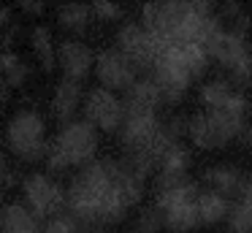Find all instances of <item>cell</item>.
Masks as SVG:
<instances>
[{
	"label": "cell",
	"mask_w": 252,
	"mask_h": 233,
	"mask_svg": "<svg viewBox=\"0 0 252 233\" xmlns=\"http://www.w3.org/2000/svg\"><path fill=\"white\" fill-rule=\"evenodd\" d=\"M198 195H201V187H198L195 179H187L185 184H179V187L168 190V193H158L155 195V206H158L160 211H171L176 209V206H185V203H198Z\"/></svg>",
	"instance_id": "cell-17"
},
{
	"label": "cell",
	"mask_w": 252,
	"mask_h": 233,
	"mask_svg": "<svg viewBox=\"0 0 252 233\" xmlns=\"http://www.w3.org/2000/svg\"><path fill=\"white\" fill-rule=\"evenodd\" d=\"M225 222H228V233H252V200L239 198Z\"/></svg>",
	"instance_id": "cell-23"
},
{
	"label": "cell",
	"mask_w": 252,
	"mask_h": 233,
	"mask_svg": "<svg viewBox=\"0 0 252 233\" xmlns=\"http://www.w3.org/2000/svg\"><path fill=\"white\" fill-rule=\"evenodd\" d=\"M198 225H201L198 203H185V206H176V209L165 211V228L171 233H190Z\"/></svg>",
	"instance_id": "cell-20"
},
{
	"label": "cell",
	"mask_w": 252,
	"mask_h": 233,
	"mask_svg": "<svg viewBox=\"0 0 252 233\" xmlns=\"http://www.w3.org/2000/svg\"><path fill=\"white\" fill-rule=\"evenodd\" d=\"M236 87L230 79H214V81H206V84L201 87V92H198V98H201V103L209 108H222L225 103L230 100V98L236 95Z\"/></svg>",
	"instance_id": "cell-21"
},
{
	"label": "cell",
	"mask_w": 252,
	"mask_h": 233,
	"mask_svg": "<svg viewBox=\"0 0 252 233\" xmlns=\"http://www.w3.org/2000/svg\"><path fill=\"white\" fill-rule=\"evenodd\" d=\"M22 195H25V206L38 220L68 211V193L57 182H52L46 173H28L22 179Z\"/></svg>",
	"instance_id": "cell-3"
},
{
	"label": "cell",
	"mask_w": 252,
	"mask_h": 233,
	"mask_svg": "<svg viewBox=\"0 0 252 233\" xmlns=\"http://www.w3.org/2000/svg\"><path fill=\"white\" fill-rule=\"evenodd\" d=\"M203 179H206L209 184H212V190H217L220 195H225V198H230V195H244V187H247V176L244 171H241L239 166H212L206 168V173H203Z\"/></svg>",
	"instance_id": "cell-12"
},
{
	"label": "cell",
	"mask_w": 252,
	"mask_h": 233,
	"mask_svg": "<svg viewBox=\"0 0 252 233\" xmlns=\"http://www.w3.org/2000/svg\"><path fill=\"white\" fill-rule=\"evenodd\" d=\"M130 233H147V231H138V228H133V231Z\"/></svg>",
	"instance_id": "cell-37"
},
{
	"label": "cell",
	"mask_w": 252,
	"mask_h": 233,
	"mask_svg": "<svg viewBox=\"0 0 252 233\" xmlns=\"http://www.w3.org/2000/svg\"><path fill=\"white\" fill-rule=\"evenodd\" d=\"M28 79H30V65L22 60L17 68H11L6 76H3V87H22Z\"/></svg>",
	"instance_id": "cell-29"
},
{
	"label": "cell",
	"mask_w": 252,
	"mask_h": 233,
	"mask_svg": "<svg viewBox=\"0 0 252 233\" xmlns=\"http://www.w3.org/2000/svg\"><path fill=\"white\" fill-rule=\"evenodd\" d=\"M182 57H185L187 68L192 70V76H201L209 68V52L201 43H182Z\"/></svg>",
	"instance_id": "cell-24"
},
{
	"label": "cell",
	"mask_w": 252,
	"mask_h": 233,
	"mask_svg": "<svg viewBox=\"0 0 252 233\" xmlns=\"http://www.w3.org/2000/svg\"><path fill=\"white\" fill-rule=\"evenodd\" d=\"M117 49L138 65V70H152L160 57V46L155 35L144 30L141 22H125L117 30Z\"/></svg>",
	"instance_id": "cell-7"
},
{
	"label": "cell",
	"mask_w": 252,
	"mask_h": 233,
	"mask_svg": "<svg viewBox=\"0 0 252 233\" xmlns=\"http://www.w3.org/2000/svg\"><path fill=\"white\" fill-rule=\"evenodd\" d=\"M6 176H8V173H6V155L0 152V184L6 182Z\"/></svg>",
	"instance_id": "cell-35"
},
{
	"label": "cell",
	"mask_w": 252,
	"mask_h": 233,
	"mask_svg": "<svg viewBox=\"0 0 252 233\" xmlns=\"http://www.w3.org/2000/svg\"><path fill=\"white\" fill-rule=\"evenodd\" d=\"M19 63H22V57H19L14 49H8V52H0V73H3V76H6L11 68H17Z\"/></svg>",
	"instance_id": "cell-30"
},
{
	"label": "cell",
	"mask_w": 252,
	"mask_h": 233,
	"mask_svg": "<svg viewBox=\"0 0 252 233\" xmlns=\"http://www.w3.org/2000/svg\"><path fill=\"white\" fill-rule=\"evenodd\" d=\"M0 233H44V225L25 203H8L0 209Z\"/></svg>",
	"instance_id": "cell-13"
},
{
	"label": "cell",
	"mask_w": 252,
	"mask_h": 233,
	"mask_svg": "<svg viewBox=\"0 0 252 233\" xmlns=\"http://www.w3.org/2000/svg\"><path fill=\"white\" fill-rule=\"evenodd\" d=\"M30 43H33L35 54H38V63L46 73H52L57 65V52H55V43H52V30L46 25H35L30 30Z\"/></svg>",
	"instance_id": "cell-19"
},
{
	"label": "cell",
	"mask_w": 252,
	"mask_h": 233,
	"mask_svg": "<svg viewBox=\"0 0 252 233\" xmlns=\"http://www.w3.org/2000/svg\"><path fill=\"white\" fill-rule=\"evenodd\" d=\"M122 103H125L127 117H149V114H158V106L163 103V95H160V87L152 79H138L125 92Z\"/></svg>",
	"instance_id": "cell-11"
},
{
	"label": "cell",
	"mask_w": 252,
	"mask_h": 233,
	"mask_svg": "<svg viewBox=\"0 0 252 233\" xmlns=\"http://www.w3.org/2000/svg\"><path fill=\"white\" fill-rule=\"evenodd\" d=\"M206 52H209V57H214L220 65H222V68H228V73L244 57H250V54H252L250 46H247V38L230 33L228 27H222V30H220L217 35L206 43Z\"/></svg>",
	"instance_id": "cell-10"
},
{
	"label": "cell",
	"mask_w": 252,
	"mask_h": 233,
	"mask_svg": "<svg viewBox=\"0 0 252 233\" xmlns=\"http://www.w3.org/2000/svg\"><path fill=\"white\" fill-rule=\"evenodd\" d=\"M163 133L168 135L171 141H176V144H179L182 135L190 133V119L182 117V114H174L171 119H165V122H163Z\"/></svg>",
	"instance_id": "cell-27"
},
{
	"label": "cell",
	"mask_w": 252,
	"mask_h": 233,
	"mask_svg": "<svg viewBox=\"0 0 252 233\" xmlns=\"http://www.w3.org/2000/svg\"><path fill=\"white\" fill-rule=\"evenodd\" d=\"M230 209H233V203H230L225 195H220L217 190H201V195H198V211H201V225H217V222L228 220Z\"/></svg>",
	"instance_id": "cell-15"
},
{
	"label": "cell",
	"mask_w": 252,
	"mask_h": 233,
	"mask_svg": "<svg viewBox=\"0 0 252 233\" xmlns=\"http://www.w3.org/2000/svg\"><path fill=\"white\" fill-rule=\"evenodd\" d=\"M82 111H84V119L90 125H98L103 133H120L125 119H127L125 103L111 90H106V87H93L84 95Z\"/></svg>",
	"instance_id": "cell-4"
},
{
	"label": "cell",
	"mask_w": 252,
	"mask_h": 233,
	"mask_svg": "<svg viewBox=\"0 0 252 233\" xmlns=\"http://www.w3.org/2000/svg\"><path fill=\"white\" fill-rule=\"evenodd\" d=\"M106 228L100 220H82L79 222V233H106Z\"/></svg>",
	"instance_id": "cell-32"
},
{
	"label": "cell",
	"mask_w": 252,
	"mask_h": 233,
	"mask_svg": "<svg viewBox=\"0 0 252 233\" xmlns=\"http://www.w3.org/2000/svg\"><path fill=\"white\" fill-rule=\"evenodd\" d=\"M95 76H98L100 87H106V90L127 92L138 81V65L127 54H122L117 46H109L100 49L98 57H95Z\"/></svg>",
	"instance_id": "cell-6"
},
{
	"label": "cell",
	"mask_w": 252,
	"mask_h": 233,
	"mask_svg": "<svg viewBox=\"0 0 252 233\" xmlns=\"http://www.w3.org/2000/svg\"><path fill=\"white\" fill-rule=\"evenodd\" d=\"M19 35H22V27H19V25H11V27H8V30L3 33V38H0V41H3V52H8V49L17 43Z\"/></svg>",
	"instance_id": "cell-31"
},
{
	"label": "cell",
	"mask_w": 252,
	"mask_h": 233,
	"mask_svg": "<svg viewBox=\"0 0 252 233\" xmlns=\"http://www.w3.org/2000/svg\"><path fill=\"white\" fill-rule=\"evenodd\" d=\"M241 198H247V200H252V173L247 176V187H244V195Z\"/></svg>",
	"instance_id": "cell-36"
},
{
	"label": "cell",
	"mask_w": 252,
	"mask_h": 233,
	"mask_svg": "<svg viewBox=\"0 0 252 233\" xmlns=\"http://www.w3.org/2000/svg\"><path fill=\"white\" fill-rule=\"evenodd\" d=\"M95 57L98 54L87 46L84 41H76V38H65L57 46V63L63 68V79H71L82 84L90 76V70L95 68Z\"/></svg>",
	"instance_id": "cell-8"
},
{
	"label": "cell",
	"mask_w": 252,
	"mask_h": 233,
	"mask_svg": "<svg viewBox=\"0 0 252 233\" xmlns=\"http://www.w3.org/2000/svg\"><path fill=\"white\" fill-rule=\"evenodd\" d=\"M111 160H95L84 166L68 184V211L82 220H100V200L111 190Z\"/></svg>",
	"instance_id": "cell-1"
},
{
	"label": "cell",
	"mask_w": 252,
	"mask_h": 233,
	"mask_svg": "<svg viewBox=\"0 0 252 233\" xmlns=\"http://www.w3.org/2000/svg\"><path fill=\"white\" fill-rule=\"evenodd\" d=\"M82 103H84V100H82V84H79V81L63 79L60 84L55 87L52 111H55V117L63 122V128L73 122V114H76V108L82 106Z\"/></svg>",
	"instance_id": "cell-14"
},
{
	"label": "cell",
	"mask_w": 252,
	"mask_h": 233,
	"mask_svg": "<svg viewBox=\"0 0 252 233\" xmlns=\"http://www.w3.org/2000/svg\"><path fill=\"white\" fill-rule=\"evenodd\" d=\"M90 8H93V14L98 16V19H103V22L117 19V16L122 14V5L120 3H109V0H95V3H90Z\"/></svg>",
	"instance_id": "cell-28"
},
{
	"label": "cell",
	"mask_w": 252,
	"mask_h": 233,
	"mask_svg": "<svg viewBox=\"0 0 252 233\" xmlns=\"http://www.w3.org/2000/svg\"><path fill=\"white\" fill-rule=\"evenodd\" d=\"M44 233H79V220L71 214V211H63V214H55L44 222Z\"/></svg>",
	"instance_id": "cell-26"
},
{
	"label": "cell",
	"mask_w": 252,
	"mask_h": 233,
	"mask_svg": "<svg viewBox=\"0 0 252 233\" xmlns=\"http://www.w3.org/2000/svg\"><path fill=\"white\" fill-rule=\"evenodd\" d=\"M136 228L138 231H147V233H160V228H165V214L158 206H147V209H141V214H138Z\"/></svg>",
	"instance_id": "cell-25"
},
{
	"label": "cell",
	"mask_w": 252,
	"mask_h": 233,
	"mask_svg": "<svg viewBox=\"0 0 252 233\" xmlns=\"http://www.w3.org/2000/svg\"><path fill=\"white\" fill-rule=\"evenodd\" d=\"M6 141L11 152L25 163L46 160L52 144L46 141V119L35 108H22L8 119Z\"/></svg>",
	"instance_id": "cell-2"
},
{
	"label": "cell",
	"mask_w": 252,
	"mask_h": 233,
	"mask_svg": "<svg viewBox=\"0 0 252 233\" xmlns=\"http://www.w3.org/2000/svg\"><path fill=\"white\" fill-rule=\"evenodd\" d=\"M192 163V155L190 149H187L185 144H171L168 149H165V155L160 157L158 163V171L160 173H176V176H187V168H190Z\"/></svg>",
	"instance_id": "cell-22"
},
{
	"label": "cell",
	"mask_w": 252,
	"mask_h": 233,
	"mask_svg": "<svg viewBox=\"0 0 252 233\" xmlns=\"http://www.w3.org/2000/svg\"><path fill=\"white\" fill-rule=\"evenodd\" d=\"M160 119L158 114H149V117H127L125 125L120 130V141L125 146V155L130 152H149L155 135L160 133Z\"/></svg>",
	"instance_id": "cell-9"
},
{
	"label": "cell",
	"mask_w": 252,
	"mask_h": 233,
	"mask_svg": "<svg viewBox=\"0 0 252 233\" xmlns=\"http://www.w3.org/2000/svg\"><path fill=\"white\" fill-rule=\"evenodd\" d=\"M55 146L68 157L71 166H82L84 168V166H90V163H95L98 130H95V125H90L87 119H82V122L73 119L71 125H65V128L57 133Z\"/></svg>",
	"instance_id": "cell-5"
},
{
	"label": "cell",
	"mask_w": 252,
	"mask_h": 233,
	"mask_svg": "<svg viewBox=\"0 0 252 233\" xmlns=\"http://www.w3.org/2000/svg\"><path fill=\"white\" fill-rule=\"evenodd\" d=\"M17 8H19V11H25V14L38 16V14H44V11H46V5H44V3H38V0H22V3H17Z\"/></svg>",
	"instance_id": "cell-33"
},
{
	"label": "cell",
	"mask_w": 252,
	"mask_h": 233,
	"mask_svg": "<svg viewBox=\"0 0 252 233\" xmlns=\"http://www.w3.org/2000/svg\"><path fill=\"white\" fill-rule=\"evenodd\" d=\"M0 200H3V190H0Z\"/></svg>",
	"instance_id": "cell-38"
},
{
	"label": "cell",
	"mask_w": 252,
	"mask_h": 233,
	"mask_svg": "<svg viewBox=\"0 0 252 233\" xmlns=\"http://www.w3.org/2000/svg\"><path fill=\"white\" fill-rule=\"evenodd\" d=\"M57 19H60V27H65L73 35H82L90 27V19H93V8L87 3H65L60 11H57Z\"/></svg>",
	"instance_id": "cell-18"
},
{
	"label": "cell",
	"mask_w": 252,
	"mask_h": 233,
	"mask_svg": "<svg viewBox=\"0 0 252 233\" xmlns=\"http://www.w3.org/2000/svg\"><path fill=\"white\" fill-rule=\"evenodd\" d=\"M187 135H190V141L198 149H220V146H225V141L220 138L217 128L212 125L206 111H198L190 117V133Z\"/></svg>",
	"instance_id": "cell-16"
},
{
	"label": "cell",
	"mask_w": 252,
	"mask_h": 233,
	"mask_svg": "<svg viewBox=\"0 0 252 233\" xmlns=\"http://www.w3.org/2000/svg\"><path fill=\"white\" fill-rule=\"evenodd\" d=\"M11 25H14L11 5H3V3H0V30H3V27H11Z\"/></svg>",
	"instance_id": "cell-34"
}]
</instances>
